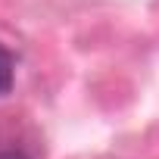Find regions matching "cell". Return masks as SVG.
<instances>
[{"instance_id":"7a4b0ae2","label":"cell","mask_w":159,"mask_h":159,"mask_svg":"<svg viewBox=\"0 0 159 159\" xmlns=\"http://www.w3.org/2000/svg\"><path fill=\"white\" fill-rule=\"evenodd\" d=\"M0 159H31V156L22 150H0Z\"/></svg>"},{"instance_id":"6da1fadb","label":"cell","mask_w":159,"mask_h":159,"mask_svg":"<svg viewBox=\"0 0 159 159\" xmlns=\"http://www.w3.org/2000/svg\"><path fill=\"white\" fill-rule=\"evenodd\" d=\"M16 81V56L0 44V97H7Z\"/></svg>"}]
</instances>
